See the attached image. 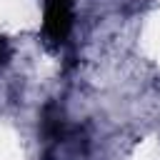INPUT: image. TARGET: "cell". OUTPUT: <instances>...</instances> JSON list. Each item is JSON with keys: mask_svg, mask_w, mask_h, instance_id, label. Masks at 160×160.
Here are the masks:
<instances>
[{"mask_svg": "<svg viewBox=\"0 0 160 160\" xmlns=\"http://www.w3.org/2000/svg\"><path fill=\"white\" fill-rule=\"evenodd\" d=\"M70 30V0H48L45 32L52 40H62Z\"/></svg>", "mask_w": 160, "mask_h": 160, "instance_id": "obj_1", "label": "cell"}]
</instances>
